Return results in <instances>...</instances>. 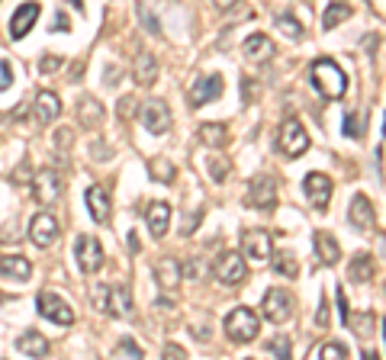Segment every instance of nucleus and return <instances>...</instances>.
Wrapping results in <instances>:
<instances>
[{
	"label": "nucleus",
	"mask_w": 386,
	"mask_h": 360,
	"mask_svg": "<svg viewBox=\"0 0 386 360\" xmlns=\"http://www.w3.org/2000/svg\"><path fill=\"white\" fill-rule=\"evenodd\" d=\"M226 338L229 341H236V344H248L258 338L261 331V318L254 309H248V306H236V309L226 315Z\"/></svg>",
	"instance_id": "2"
},
{
	"label": "nucleus",
	"mask_w": 386,
	"mask_h": 360,
	"mask_svg": "<svg viewBox=\"0 0 386 360\" xmlns=\"http://www.w3.org/2000/svg\"><path fill=\"white\" fill-rule=\"evenodd\" d=\"M84 203H87V210H91V219L93 222H109V210H113V206H109V190L103 184H93L91 190L84 193Z\"/></svg>",
	"instance_id": "16"
},
{
	"label": "nucleus",
	"mask_w": 386,
	"mask_h": 360,
	"mask_svg": "<svg viewBox=\"0 0 386 360\" xmlns=\"http://www.w3.org/2000/svg\"><path fill=\"white\" fill-rule=\"evenodd\" d=\"M348 325H354V331H357L361 338H370V331H373V325H377V318H373V312H361V315L348 318Z\"/></svg>",
	"instance_id": "33"
},
{
	"label": "nucleus",
	"mask_w": 386,
	"mask_h": 360,
	"mask_svg": "<svg viewBox=\"0 0 386 360\" xmlns=\"http://www.w3.org/2000/svg\"><path fill=\"white\" fill-rule=\"evenodd\" d=\"M77 119H81V126H100L103 123V107L93 97H84L81 107H77Z\"/></svg>",
	"instance_id": "27"
},
{
	"label": "nucleus",
	"mask_w": 386,
	"mask_h": 360,
	"mask_svg": "<svg viewBox=\"0 0 386 360\" xmlns=\"http://www.w3.org/2000/svg\"><path fill=\"white\" fill-rule=\"evenodd\" d=\"M135 81H139L142 87H151L155 81H158V61H155L151 52H142V55L135 58Z\"/></svg>",
	"instance_id": "23"
},
{
	"label": "nucleus",
	"mask_w": 386,
	"mask_h": 360,
	"mask_svg": "<svg viewBox=\"0 0 386 360\" xmlns=\"http://www.w3.org/2000/svg\"><path fill=\"white\" fill-rule=\"evenodd\" d=\"M316 322H319L322 328L328 325V306H325V296H322V302H319V315H316Z\"/></svg>",
	"instance_id": "49"
},
{
	"label": "nucleus",
	"mask_w": 386,
	"mask_h": 360,
	"mask_svg": "<svg viewBox=\"0 0 386 360\" xmlns=\"http://www.w3.org/2000/svg\"><path fill=\"white\" fill-rule=\"evenodd\" d=\"M344 135H351V139H361L364 135V126H361V116H357V113H348V116H344Z\"/></svg>",
	"instance_id": "38"
},
{
	"label": "nucleus",
	"mask_w": 386,
	"mask_h": 360,
	"mask_svg": "<svg viewBox=\"0 0 386 360\" xmlns=\"http://www.w3.org/2000/svg\"><path fill=\"white\" fill-rule=\"evenodd\" d=\"M17 347L23 354H29V357H36V360L49 354V341H45V335H39V331H26V335H20Z\"/></svg>",
	"instance_id": "24"
},
{
	"label": "nucleus",
	"mask_w": 386,
	"mask_h": 360,
	"mask_svg": "<svg viewBox=\"0 0 386 360\" xmlns=\"http://www.w3.org/2000/svg\"><path fill=\"white\" fill-rule=\"evenodd\" d=\"M245 360H252V357H245Z\"/></svg>",
	"instance_id": "54"
},
{
	"label": "nucleus",
	"mask_w": 386,
	"mask_h": 360,
	"mask_svg": "<svg viewBox=\"0 0 386 360\" xmlns=\"http://www.w3.org/2000/svg\"><path fill=\"white\" fill-rule=\"evenodd\" d=\"M33 196L39 200V206H52L61 196V177L59 171H39L33 177Z\"/></svg>",
	"instance_id": "10"
},
{
	"label": "nucleus",
	"mask_w": 386,
	"mask_h": 360,
	"mask_svg": "<svg viewBox=\"0 0 386 360\" xmlns=\"http://www.w3.org/2000/svg\"><path fill=\"white\" fill-rule=\"evenodd\" d=\"M245 55H248L252 61H264V58H270V55H274V42H270L268 36L254 33V36H248V39H245Z\"/></svg>",
	"instance_id": "25"
},
{
	"label": "nucleus",
	"mask_w": 386,
	"mask_h": 360,
	"mask_svg": "<svg viewBox=\"0 0 386 360\" xmlns=\"http://www.w3.org/2000/svg\"><path fill=\"white\" fill-rule=\"evenodd\" d=\"M377 171H380V180H383V142L377 145Z\"/></svg>",
	"instance_id": "50"
},
{
	"label": "nucleus",
	"mask_w": 386,
	"mask_h": 360,
	"mask_svg": "<svg viewBox=\"0 0 386 360\" xmlns=\"http://www.w3.org/2000/svg\"><path fill=\"white\" fill-rule=\"evenodd\" d=\"M268 354H274L277 360H293V357H290V338H284V335L270 338V341H268Z\"/></svg>",
	"instance_id": "35"
},
{
	"label": "nucleus",
	"mask_w": 386,
	"mask_h": 360,
	"mask_svg": "<svg viewBox=\"0 0 386 360\" xmlns=\"http://www.w3.org/2000/svg\"><path fill=\"white\" fill-rule=\"evenodd\" d=\"M171 123H174V116H171V109L164 100H148L142 107V126L148 129L151 135H164L171 129Z\"/></svg>",
	"instance_id": "9"
},
{
	"label": "nucleus",
	"mask_w": 386,
	"mask_h": 360,
	"mask_svg": "<svg viewBox=\"0 0 386 360\" xmlns=\"http://www.w3.org/2000/svg\"><path fill=\"white\" fill-rule=\"evenodd\" d=\"M348 276L354 283H370L373 280V258L370 254H354L351 267H348Z\"/></svg>",
	"instance_id": "26"
},
{
	"label": "nucleus",
	"mask_w": 386,
	"mask_h": 360,
	"mask_svg": "<svg viewBox=\"0 0 386 360\" xmlns=\"http://www.w3.org/2000/svg\"><path fill=\"white\" fill-rule=\"evenodd\" d=\"M75 260L84 274H97L103 267V248L93 235H77L75 242Z\"/></svg>",
	"instance_id": "5"
},
{
	"label": "nucleus",
	"mask_w": 386,
	"mask_h": 360,
	"mask_svg": "<svg viewBox=\"0 0 386 360\" xmlns=\"http://www.w3.org/2000/svg\"><path fill=\"white\" fill-rule=\"evenodd\" d=\"M277 145H280V151H284L286 158H300L302 151L309 148V132L302 129L300 119H286L284 126H280Z\"/></svg>",
	"instance_id": "4"
},
{
	"label": "nucleus",
	"mask_w": 386,
	"mask_h": 360,
	"mask_svg": "<svg viewBox=\"0 0 386 360\" xmlns=\"http://www.w3.org/2000/svg\"><path fill=\"white\" fill-rule=\"evenodd\" d=\"M36 119H39V126H45V123H55V119L61 116V100L59 93L52 91H39L36 93Z\"/></svg>",
	"instance_id": "18"
},
{
	"label": "nucleus",
	"mask_w": 386,
	"mask_h": 360,
	"mask_svg": "<svg viewBox=\"0 0 386 360\" xmlns=\"http://www.w3.org/2000/svg\"><path fill=\"white\" fill-rule=\"evenodd\" d=\"M348 17H351V7H348V3H328L325 13H322V29H335V26L344 23Z\"/></svg>",
	"instance_id": "31"
},
{
	"label": "nucleus",
	"mask_w": 386,
	"mask_h": 360,
	"mask_svg": "<svg viewBox=\"0 0 386 360\" xmlns=\"http://www.w3.org/2000/svg\"><path fill=\"white\" fill-rule=\"evenodd\" d=\"M364 360H380L377 351H364Z\"/></svg>",
	"instance_id": "53"
},
{
	"label": "nucleus",
	"mask_w": 386,
	"mask_h": 360,
	"mask_svg": "<svg viewBox=\"0 0 386 360\" xmlns=\"http://www.w3.org/2000/svg\"><path fill=\"white\" fill-rule=\"evenodd\" d=\"M145 222H148L155 238H164V235H168V226H171V206L168 203H151L148 210H145Z\"/></svg>",
	"instance_id": "21"
},
{
	"label": "nucleus",
	"mask_w": 386,
	"mask_h": 360,
	"mask_svg": "<svg viewBox=\"0 0 386 360\" xmlns=\"http://www.w3.org/2000/svg\"><path fill=\"white\" fill-rule=\"evenodd\" d=\"M319 360H348V351H344V344L328 341V344H322Z\"/></svg>",
	"instance_id": "36"
},
{
	"label": "nucleus",
	"mask_w": 386,
	"mask_h": 360,
	"mask_svg": "<svg viewBox=\"0 0 386 360\" xmlns=\"http://www.w3.org/2000/svg\"><path fill=\"white\" fill-rule=\"evenodd\" d=\"M36 306H39V315L49 318V322H55V325H75V309H71V306H68L61 296H55V293H39Z\"/></svg>",
	"instance_id": "7"
},
{
	"label": "nucleus",
	"mask_w": 386,
	"mask_h": 360,
	"mask_svg": "<svg viewBox=\"0 0 386 360\" xmlns=\"http://www.w3.org/2000/svg\"><path fill=\"white\" fill-rule=\"evenodd\" d=\"M29 274H33V264L23 254H3L0 258V276H7V280H29Z\"/></svg>",
	"instance_id": "22"
},
{
	"label": "nucleus",
	"mask_w": 386,
	"mask_h": 360,
	"mask_svg": "<svg viewBox=\"0 0 386 360\" xmlns=\"http://www.w3.org/2000/svg\"><path fill=\"white\" fill-rule=\"evenodd\" d=\"M216 280L219 283H226V286H238L245 280V258L242 254H236V251H229V254H222V258L216 260Z\"/></svg>",
	"instance_id": "13"
},
{
	"label": "nucleus",
	"mask_w": 386,
	"mask_h": 360,
	"mask_svg": "<svg viewBox=\"0 0 386 360\" xmlns=\"http://www.w3.org/2000/svg\"><path fill=\"white\" fill-rule=\"evenodd\" d=\"M155 276H158V286H177V280H180V267H177V260L171 258H161L158 264H155Z\"/></svg>",
	"instance_id": "28"
},
{
	"label": "nucleus",
	"mask_w": 386,
	"mask_h": 360,
	"mask_svg": "<svg viewBox=\"0 0 386 360\" xmlns=\"http://www.w3.org/2000/svg\"><path fill=\"white\" fill-rule=\"evenodd\" d=\"M293 296L286 293V290H280V286H274V290H268L264 293V302H261V312H264V318L268 322H274V325H284V322H290V315H293Z\"/></svg>",
	"instance_id": "3"
},
{
	"label": "nucleus",
	"mask_w": 386,
	"mask_h": 360,
	"mask_svg": "<svg viewBox=\"0 0 386 360\" xmlns=\"http://www.w3.org/2000/svg\"><path fill=\"white\" fill-rule=\"evenodd\" d=\"M116 81H119V68H116V71H113V68H107V84L113 87V84H116Z\"/></svg>",
	"instance_id": "51"
},
{
	"label": "nucleus",
	"mask_w": 386,
	"mask_h": 360,
	"mask_svg": "<svg viewBox=\"0 0 386 360\" xmlns=\"http://www.w3.org/2000/svg\"><path fill=\"white\" fill-rule=\"evenodd\" d=\"M103 312L116 318L132 315V293L126 283H107V299H103Z\"/></svg>",
	"instance_id": "12"
},
{
	"label": "nucleus",
	"mask_w": 386,
	"mask_h": 360,
	"mask_svg": "<svg viewBox=\"0 0 386 360\" xmlns=\"http://www.w3.org/2000/svg\"><path fill=\"white\" fill-rule=\"evenodd\" d=\"M13 84V75H10V61H0V91H7Z\"/></svg>",
	"instance_id": "43"
},
{
	"label": "nucleus",
	"mask_w": 386,
	"mask_h": 360,
	"mask_svg": "<svg viewBox=\"0 0 386 360\" xmlns=\"http://www.w3.org/2000/svg\"><path fill=\"white\" fill-rule=\"evenodd\" d=\"M229 171H232V168H229L226 158H213L210 161V174H213V180H216V184H222V180H226Z\"/></svg>",
	"instance_id": "37"
},
{
	"label": "nucleus",
	"mask_w": 386,
	"mask_h": 360,
	"mask_svg": "<svg viewBox=\"0 0 386 360\" xmlns=\"http://www.w3.org/2000/svg\"><path fill=\"white\" fill-rule=\"evenodd\" d=\"M39 13H43L39 3H23V7H17L13 10V19H10V36H13V39H23V36L36 26Z\"/></svg>",
	"instance_id": "17"
},
{
	"label": "nucleus",
	"mask_w": 386,
	"mask_h": 360,
	"mask_svg": "<svg viewBox=\"0 0 386 360\" xmlns=\"http://www.w3.org/2000/svg\"><path fill=\"white\" fill-rule=\"evenodd\" d=\"M348 222H351L354 228H361V232H367V228H373V206H370L367 196H354L351 200V210H348Z\"/></svg>",
	"instance_id": "20"
},
{
	"label": "nucleus",
	"mask_w": 386,
	"mask_h": 360,
	"mask_svg": "<svg viewBox=\"0 0 386 360\" xmlns=\"http://www.w3.org/2000/svg\"><path fill=\"white\" fill-rule=\"evenodd\" d=\"M200 222H203V212H200V210H193V212H187V216H184V222H180V235H190V232H193V228L200 226Z\"/></svg>",
	"instance_id": "39"
},
{
	"label": "nucleus",
	"mask_w": 386,
	"mask_h": 360,
	"mask_svg": "<svg viewBox=\"0 0 386 360\" xmlns=\"http://www.w3.org/2000/svg\"><path fill=\"white\" fill-rule=\"evenodd\" d=\"M132 107H135L132 97H123V100H119V116L129 119V116H132Z\"/></svg>",
	"instance_id": "45"
},
{
	"label": "nucleus",
	"mask_w": 386,
	"mask_h": 360,
	"mask_svg": "<svg viewBox=\"0 0 386 360\" xmlns=\"http://www.w3.org/2000/svg\"><path fill=\"white\" fill-rule=\"evenodd\" d=\"M180 274L190 276V280H196V276H200V264H196V260H190V264H184V267H180Z\"/></svg>",
	"instance_id": "47"
},
{
	"label": "nucleus",
	"mask_w": 386,
	"mask_h": 360,
	"mask_svg": "<svg viewBox=\"0 0 386 360\" xmlns=\"http://www.w3.org/2000/svg\"><path fill=\"white\" fill-rule=\"evenodd\" d=\"M242 251L248 260H254V264H268L270 254H274V238H270V232H264V228H252V232L242 235Z\"/></svg>",
	"instance_id": "6"
},
{
	"label": "nucleus",
	"mask_w": 386,
	"mask_h": 360,
	"mask_svg": "<svg viewBox=\"0 0 386 360\" xmlns=\"http://www.w3.org/2000/svg\"><path fill=\"white\" fill-rule=\"evenodd\" d=\"M148 174H151L155 184H171V180L177 177V168L168 158H148Z\"/></svg>",
	"instance_id": "29"
},
{
	"label": "nucleus",
	"mask_w": 386,
	"mask_h": 360,
	"mask_svg": "<svg viewBox=\"0 0 386 360\" xmlns=\"http://www.w3.org/2000/svg\"><path fill=\"white\" fill-rule=\"evenodd\" d=\"M248 203H252L254 210H274L277 206V180L268 174H261L252 180V187H248Z\"/></svg>",
	"instance_id": "8"
},
{
	"label": "nucleus",
	"mask_w": 386,
	"mask_h": 360,
	"mask_svg": "<svg viewBox=\"0 0 386 360\" xmlns=\"http://www.w3.org/2000/svg\"><path fill=\"white\" fill-rule=\"evenodd\" d=\"M68 26H71V23H68L65 13H55V23H52V29H55V33H68Z\"/></svg>",
	"instance_id": "46"
},
{
	"label": "nucleus",
	"mask_w": 386,
	"mask_h": 360,
	"mask_svg": "<svg viewBox=\"0 0 386 360\" xmlns=\"http://www.w3.org/2000/svg\"><path fill=\"white\" fill-rule=\"evenodd\" d=\"M302 193H306L312 210H325L328 200H332V180H328L325 174H319V171H312V174H306V180H302Z\"/></svg>",
	"instance_id": "11"
},
{
	"label": "nucleus",
	"mask_w": 386,
	"mask_h": 360,
	"mask_svg": "<svg viewBox=\"0 0 386 360\" xmlns=\"http://www.w3.org/2000/svg\"><path fill=\"white\" fill-rule=\"evenodd\" d=\"M129 248H132V251H139V238H135V232H129Z\"/></svg>",
	"instance_id": "52"
},
{
	"label": "nucleus",
	"mask_w": 386,
	"mask_h": 360,
	"mask_svg": "<svg viewBox=\"0 0 386 360\" xmlns=\"http://www.w3.org/2000/svg\"><path fill=\"white\" fill-rule=\"evenodd\" d=\"M270 264H274V270H277V274H284V276H296V274H300V267H296V260H293V254H290V251L274 254V260H270Z\"/></svg>",
	"instance_id": "32"
},
{
	"label": "nucleus",
	"mask_w": 386,
	"mask_h": 360,
	"mask_svg": "<svg viewBox=\"0 0 386 360\" xmlns=\"http://www.w3.org/2000/svg\"><path fill=\"white\" fill-rule=\"evenodd\" d=\"M139 17L145 19V26H148V33H151V36H158V33H161V23H158V19H155V17H151V13H148V10H145V7L139 10Z\"/></svg>",
	"instance_id": "41"
},
{
	"label": "nucleus",
	"mask_w": 386,
	"mask_h": 360,
	"mask_svg": "<svg viewBox=\"0 0 386 360\" xmlns=\"http://www.w3.org/2000/svg\"><path fill=\"white\" fill-rule=\"evenodd\" d=\"M312 84H316V91H319L322 97L338 100V97H344V91H348V77H344V71L332 58H319L312 65Z\"/></svg>",
	"instance_id": "1"
},
{
	"label": "nucleus",
	"mask_w": 386,
	"mask_h": 360,
	"mask_svg": "<svg viewBox=\"0 0 386 360\" xmlns=\"http://www.w3.org/2000/svg\"><path fill=\"white\" fill-rule=\"evenodd\" d=\"M59 68H61L59 55H45V58L39 61V71H43V75H49V71H59Z\"/></svg>",
	"instance_id": "40"
},
{
	"label": "nucleus",
	"mask_w": 386,
	"mask_h": 360,
	"mask_svg": "<svg viewBox=\"0 0 386 360\" xmlns=\"http://www.w3.org/2000/svg\"><path fill=\"white\" fill-rule=\"evenodd\" d=\"M200 142L203 145H210V148H219V145H226V126H222V123H203L200 126Z\"/></svg>",
	"instance_id": "30"
},
{
	"label": "nucleus",
	"mask_w": 386,
	"mask_h": 360,
	"mask_svg": "<svg viewBox=\"0 0 386 360\" xmlns=\"http://www.w3.org/2000/svg\"><path fill=\"white\" fill-rule=\"evenodd\" d=\"M164 360H187V351L180 344H168V347H164Z\"/></svg>",
	"instance_id": "42"
},
{
	"label": "nucleus",
	"mask_w": 386,
	"mask_h": 360,
	"mask_svg": "<svg viewBox=\"0 0 386 360\" xmlns=\"http://www.w3.org/2000/svg\"><path fill=\"white\" fill-rule=\"evenodd\" d=\"M277 29L286 36V39H302V26H300V19H293L290 13L277 17Z\"/></svg>",
	"instance_id": "34"
},
{
	"label": "nucleus",
	"mask_w": 386,
	"mask_h": 360,
	"mask_svg": "<svg viewBox=\"0 0 386 360\" xmlns=\"http://www.w3.org/2000/svg\"><path fill=\"white\" fill-rule=\"evenodd\" d=\"M55 145H59V148H68V145H71V132H68V129H59V135H55Z\"/></svg>",
	"instance_id": "48"
},
{
	"label": "nucleus",
	"mask_w": 386,
	"mask_h": 360,
	"mask_svg": "<svg viewBox=\"0 0 386 360\" xmlns=\"http://www.w3.org/2000/svg\"><path fill=\"white\" fill-rule=\"evenodd\" d=\"M312 244H316V254L322 258V264L325 267H335L338 260H341V248H338V242H335V235L332 232H316L312 235Z\"/></svg>",
	"instance_id": "19"
},
{
	"label": "nucleus",
	"mask_w": 386,
	"mask_h": 360,
	"mask_svg": "<svg viewBox=\"0 0 386 360\" xmlns=\"http://www.w3.org/2000/svg\"><path fill=\"white\" fill-rule=\"evenodd\" d=\"M335 299H338V312H341V322L348 325V318H351V309H348V299H344V290H338V293H335Z\"/></svg>",
	"instance_id": "44"
},
{
	"label": "nucleus",
	"mask_w": 386,
	"mask_h": 360,
	"mask_svg": "<svg viewBox=\"0 0 386 360\" xmlns=\"http://www.w3.org/2000/svg\"><path fill=\"white\" fill-rule=\"evenodd\" d=\"M222 75H210V77H200V81H193L190 87V107H203V103L216 100V97H222Z\"/></svg>",
	"instance_id": "15"
},
{
	"label": "nucleus",
	"mask_w": 386,
	"mask_h": 360,
	"mask_svg": "<svg viewBox=\"0 0 386 360\" xmlns=\"http://www.w3.org/2000/svg\"><path fill=\"white\" fill-rule=\"evenodd\" d=\"M29 238H33L36 248H52L55 238H59V219L49 216V212H39L29 222Z\"/></svg>",
	"instance_id": "14"
}]
</instances>
